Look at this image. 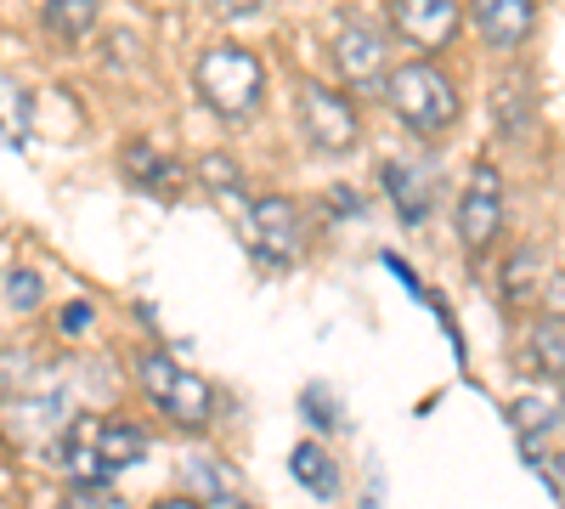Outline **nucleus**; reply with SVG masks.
<instances>
[{
	"label": "nucleus",
	"instance_id": "obj_1",
	"mask_svg": "<svg viewBox=\"0 0 565 509\" xmlns=\"http://www.w3.org/2000/svg\"><path fill=\"white\" fill-rule=\"evenodd\" d=\"M148 431L136 420H97V413H79V420L63 431L57 465L74 487H108L114 476H125L130 465L148 458Z\"/></svg>",
	"mask_w": 565,
	"mask_h": 509
},
{
	"label": "nucleus",
	"instance_id": "obj_2",
	"mask_svg": "<svg viewBox=\"0 0 565 509\" xmlns=\"http://www.w3.org/2000/svg\"><path fill=\"white\" fill-rule=\"evenodd\" d=\"M385 103L391 114L402 119V130L424 136V142H441V136L458 130L463 119V97H458V85L436 68V63H402L391 68V85H385Z\"/></svg>",
	"mask_w": 565,
	"mask_h": 509
},
{
	"label": "nucleus",
	"instance_id": "obj_3",
	"mask_svg": "<svg viewBox=\"0 0 565 509\" xmlns=\"http://www.w3.org/2000/svg\"><path fill=\"white\" fill-rule=\"evenodd\" d=\"M193 91L199 103L226 119V125H244L260 108V91H266V63L249 52V45H210V52L193 63Z\"/></svg>",
	"mask_w": 565,
	"mask_h": 509
},
{
	"label": "nucleus",
	"instance_id": "obj_4",
	"mask_svg": "<svg viewBox=\"0 0 565 509\" xmlns=\"http://www.w3.org/2000/svg\"><path fill=\"white\" fill-rule=\"evenodd\" d=\"M136 374H141V396H148L170 425H181V431H204L210 425L215 391L199 374H186L181 362H170L164 351H148L136 362Z\"/></svg>",
	"mask_w": 565,
	"mask_h": 509
},
{
	"label": "nucleus",
	"instance_id": "obj_5",
	"mask_svg": "<svg viewBox=\"0 0 565 509\" xmlns=\"http://www.w3.org/2000/svg\"><path fill=\"white\" fill-rule=\"evenodd\" d=\"M300 103V130L317 153H351L362 142V119H356V103L345 97L340 85H322V79H300L295 91Z\"/></svg>",
	"mask_w": 565,
	"mask_h": 509
},
{
	"label": "nucleus",
	"instance_id": "obj_6",
	"mask_svg": "<svg viewBox=\"0 0 565 509\" xmlns=\"http://www.w3.org/2000/svg\"><path fill=\"white\" fill-rule=\"evenodd\" d=\"M328 52H334V68H340L345 85H356V91H385L391 85V34L373 18H362V12L340 18Z\"/></svg>",
	"mask_w": 565,
	"mask_h": 509
},
{
	"label": "nucleus",
	"instance_id": "obj_7",
	"mask_svg": "<svg viewBox=\"0 0 565 509\" xmlns=\"http://www.w3.org/2000/svg\"><path fill=\"white\" fill-rule=\"evenodd\" d=\"M503 233V176L498 165H476L463 181V193H458V244L469 255H487Z\"/></svg>",
	"mask_w": 565,
	"mask_h": 509
},
{
	"label": "nucleus",
	"instance_id": "obj_8",
	"mask_svg": "<svg viewBox=\"0 0 565 509\" xmlns=\"http://www.w3.org/2000/svg\"><path fill=\"white\" fill-rule=\"evenodd\" d=\"M249 244L271 266H295L306 255V215H300V204L282 199V193L255 199L249 204Z\"/></svg>",
	"mask_w": 565,
	"mask_h": 509
},
{
	"label": "nucleus",
	"instance_id": "obj_9",
	"mask_svg": "<svg viewBox=\"0 0 565 509\" xmlns=\"http://www.w3.org/2000/svg\"><path fill=\"white\" fill-rule=\"evenodd\" d=\"M391 23L418 52H441V45L458 40V0H396Z\"/></svg>",
	"mask_w": 565,
	"mask_h": 509
},
{
	"label": "nucleus",
	"instance_id": "obj_10",
	"mask_svg": "<svg viewBox=\"0 0 565 509\" xmlns=\"http://www.w3.org/2000/svg\"><path fill=\"white\" fill-rule=\"evenodd\" d=\"M469 12L492 52H521L537 29V0H469Z\"/></svg>",
	"mask_w": 565,
	"mask_h": 509
},
{
	"label": "nucleus",
	"instance_id": "obj_11",
	"mask_svg": "<svg viewBox=\"0 0 565 509\" xmlns=\"http://www.w3.org/2000/svg\"><path fill=\"white\" fill-rule=\"evenodd\" d=\"M380 188L391 193L396 215H402L407 226H418L424 210L436 204V170H430V165H407V159H385V165H380Z\"/></svg>",
	"mask_w": 565,
	"mask_h": 509
},
{
	"label": "nucleus",
	"instance_id": "obj_12",
	"mask_svg": "<svg viewBox=\"0 0 565 509\" xmlns=\"http://www.w3.org/2000/svg\"><path fill=\"white\" fill-rule=\"evenodd\" d=\"M97 12H103V0H45L40 23H45V34H52V40L79 45L90 29H97Z\"/></svg>",
	"mask_w": 565,
	"mask_h": 509
},
{
	"label": "nucleus",
	"instance_id": "obj_13",
	"mask_svg": "<svg viewBox=\"0 0 565 509\" xmlns=\"http://www.w3.org/2000/svg\"><path fill=\"white\" fill-rule=\"evenodd\" d=\"M289 470H295V481H300L311 498H334V492H340V465L322 453V442H295Z\"/></svg>",
	"mask_w": 565,
	"mask_h": 509
},
{
	"label": "nucleus",
	"instance_id": "obj_14",
	"mask_svg": "<svg viewBox=\"0 0 565 509\" xmlns=\"http://www.w3.org/2000/svg\"><path fill=\"white\" fill-rule=\"evenodd\" d=\"M181 476L193 481L210 503L238 498V492H232V481H238V476H232V465H221V458H215V453H204V447H186V453H181Z\"/></svg>",
	"mask_w": 565,
	"mask_h": 509
},
{
	"label": "nucleus",
	"instance_id": "obj_15",
	"mask_svg": "<svg viewBox=\"0 0 565 509\" xmlns=\"http://www.w3.org/2000/svg\"><path fill=\"white\" fill-rule=\"evenodd\" d=\"M532 368L548 380H565V317H543L532 329Z\"/></svg>",
	"mask_w": 565,
	"mask_h": 509
},
{
	"label": "nucleus",
	"instance_id": "obj_16",
	"mask_svg": "<svg viewBox=\"0 0 565 509\" xmlns=\"http://www.w3.org/2000/svg\"><path fill=\"white\" fill-rule=\"evenodd\" d=\"M537 277H543V261H537V250L526 244V250H514L509 255V266H503V300H543V289H537Z\"/></svg>",
	"mask_w": 565,
	"mask_h": 509
},
{
	"label": "nucleus",
	"instance_id": "obj_17",
	"mask_svg": "<svg viewBox=\"0 0 565 509\" xmlns=\"http://www.w3.org/2000/svg\"><path fill=\"white\" fill-rule=\"evenodd\" d=\"M40 300H45V284H40V272L34 266H7V311H18V317H29V311H40Z\"/></svg>",
	"mask_w": 565,
	"mask_h": 509
},
{
	"label": "nucleus",
	"instance_id": "obj_18",
	"mask_svg": "<svg viewBox=\"0 0 565 509\" xmlns=\"http://www.w3.org/2000/svg\"><path fill=\"white\" fill-rule=\"evenodd\" d=\"M125 159H130V181H141V188H175V165L164 159V153H153L148 142H130L125 148Z\"/></svg>",
	"mask_w": 565,
	"mask_h": 509
},
{
	"label": "nucleus",
	"instance_id": "obj_19",
	"mask_svg": "<svg viewBox=\"0 0 565 509\" xmlns=\"http://www.w3.org/2000/svg\"><path fill=\"white\" fill-rule=\"evenodd\" d=\"M0 97H7V148L18 153L29 142V97H23V85L7 74V85H0Z\"/></svg>",
	"mask_w": 565,
	"mask_h": 509
},
{
	"label": "nucleus",
	"instance_id": "obj_20",
	"mask_svg": "<svg viewBox=\"0 0 565 509\" xmlns=\"http://www.w3.org/2000/svg\"><path fill=\"white\" fill-rule=\"evenodd\" d=\"M509 420L521 425V436H526L532 447H537L543 436H554V413H548L543 402H532V396H526V402H514V407H509Z\"/></svg>",
	"mask_w": 565,
	"mask_h": 509
},
{
	"label": "nucleus",
	"instance_id": "obj_21",
	"mask_svg": "<svg viewBox=\"0 0 565 509\" xmlns=\"http://www.w3.org/2000/svg\"><path fill=\"white\" fill-rule=\"evenodd\" d=\"M57 509H125V498H114V492H103V487H74V498L57 503Z\"/></svg>",
	"mask_w": 565,
	"mask_h": 509
},
{
	"label": "nucleus",
	"instance_id": "obj_22",
	"mask_svg": "<svg viewBox=\"0 0 565 509\" xmlns=\"http://www.w3.org/2000/svg\"><path fill=\"white\" fill-rule=\"evenodd\" d=\"M543 317H565V272H554L543 284Z\"/></svg>",
	"mask_w": 565,
	"mask_h": 509
},
{
	"label": "nucleus",
	"instance_id": "obj_23",
	"mask_svg": "<svg viewBox=\"0 0 565 509\" xmlns=\"http://www.w3.org/2000/svg\"><path fill=\"white\" fill-rule=\"evenodd\" d=\"M266 0H210V12L215 18H249V12H260Z\"/></svg>",
	"mask_w": 565,
	"mask_h": 509
},
{
	"label": "nucleus",
	"instance_id": "obj_24",
	"mask_svg": "<svg viewBox=\"0 0 565 509\" xmlns=\"http://www.w3.org/2000/svg\"><path fill=\"white\" fill-rule=\"evenodd\" d=\"M85 322H90V306H68V311H63V335H79Z\"/></svg>",
	"mask_w": 565,
	"mask_h": 509
},
{
	"label": "nucleus",
	"instance_id": "obj_25",
	"mask_svg": "<svg viewBox=\"0 0 565 509\" xmlns=\"http://www.w3.org/2000/svg\"><path fill=\"white\" fill-rule=\"evenodd\" d=\"M153 509H204V503H199V498H159Z\"/></svg>",
	"mask_w": 565,
	"mask_h": 509
},
{
	"label": "nucleus",
	"instance_id": "obj_26",
	"mask_svg": "<svg viewBox=\"0 0 565 509\" xmlns=\"http://www.w3.org/2000/svg\"><path fill=\"white\" fill-rule=\"evenodd\" d=\"M215 509H249V503H238V498H221Z\"/></svg>",
	"mask_w": 565,
	"mask_h": 509
},
{
	"label": "nucleus",
	"instance_id": "obj_27",
	"mask_svg": "<svg viewBox=\"0 0 565 509\" xmlns=\"http://www.w3.org/2000/svg\"><path fill=\"white\" fill-rule=\"evenodd\" d=\"M559 420H565V402H559Z\"/></svg>",
	"mask_w": 565,
	"mask_h": 509
}]
</instances>
